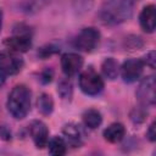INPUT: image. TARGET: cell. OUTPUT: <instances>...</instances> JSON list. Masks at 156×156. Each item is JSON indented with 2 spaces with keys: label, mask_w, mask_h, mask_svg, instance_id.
<instances>
[{
  "label": "cell",
  "mask_w": 156,
  "mask_h": 156,
  "mask_svg": "<svg viewBox=\"0 0 156 156\" xmlns=\"http://www.w3.org/2000/svg\"><path fill=\"white\" fill-rule=\"evenodd\" d=\"M134 11L133 0H107L99 11V17L105 24L116 26L128 21Z\"/></svg>",
  "instance_id": "1"
},
{
  "label": "cell",
  "mask_w": 156,
  "mask_h": 156,
  "mask_svg": "<svg viewBox=\"0 0 156 156\" xmlns=\"http://www.w3.org/2000/svg\"><path fill=\"white\" fill-rule=\"evenodd\" d=\"M32 93L28 87L23 84L15 85L7 98V110L16 119H23L30 111Z\"/></svg>",
  "instance_id": "2"
},
{
  "label": "cell",
  "mask_w": 156,
  "mask_h": 156,
  "mask_svg": "<svg viewBox=\"0 0 156 156\" xmlns=\"http://www.w3.org/2000/svg\"><path fill=\"white\" fill-rule=\"evenodd\" d=\"M79 88L85 95L95 96L102 91L104 80L93 68H88L79 76Z\"/></svg>",
  "instance_id": "3"
},
{
  "label": "cell",
  "mask_w": 156,
  "mask_h": 156,
  "mask_svg": "<svg viewBox=\"0 0 156 156\" xmlns=\"http://www.w3.org/2000/svg\"><path fill=\"white\" fill-rule=\"evenodd\" d=\"M156 82H155V77L154 76H149V77H145L136 91H135V95H136V99L139 101V104L143 106V107H149V106H154L155 105V101H156Z\"/></svg>",
  "instance_id": "4"
},
{
  "label": "cell",
  "mask_w": 156,
  "mask_h": 156,
  "mask_svg": "<svg viewBox=\"0 0 156 156\" xmlns=\"http://www.w3.org/2000/svg\"><path fill=\"white\" fill-rule=\"evenodd\" d=\"M100 41V32L94 27L83 28L74 39V45L78 50L91 52Z\"/></svg>",
  "instance_id": "5"
},
{
  "label": "cell",
  "mask_w": 156,
  "mask_h": 156,
  "mask_svg": "<svg viewBox=\"0 0 156 156\" xmlns=\"http://www.w3.org/2000/svg\"><path fill=\"white\" fill-rule=\"evenodd\" d=\"M23 67L22 57L13 51H1L0 52V72L5 76L17 74Z\"/></svg>",
  "instance_id": "6"
},
{
  "label": "cell",
  "mask_w": 156,
  "mask_h": 156,
  "mask_svg": "<svg viewBox=\"0 0 156 156\" xmlns=\"http://www.w3.org/2000/svg\"><path fill=\"white\" fill-rule=\"evenodd\" d=\"M5 45L13 52H26L32 46V34L30 30H16L15 34L10 38H6Z\"/></svg>",
  "instance_id": "7"
},
{
  "label": "cell",
  "mask_w": 156,
  "mask_h": 156,
  "mask_svg": "<svg viewBox=\"0 0 156 156\" xmlns=\"http://www.w3.org/2000/svg\"><path fill=\"white\" fill-rule=\"evenodd\" d=\"M119 69H121L123 80L126 83H133V82H136L141 77L143 69H144V63L139 58H129L123 62V65Z\"/></svg>",
  "instance_id": "8"
},
{
  "label": "cell",
  "mask_w": 156,
  "mask_h": 156,
  "mask_svg": "<svg viewBox=\"0 0 156 156\" xmlns=\"http://www.w3.org/2000/svg\"><path fill=\"white\" fill-rule=\"evenodd\" d=\"M28 130H29V134L34 141V145L38 149H43L48 145L49 129L43 121H39V119L32 121L29 127H28Z\"/></svg>",
  "instance_id": "9"
},
{
  "label": "cell",
  "mask_w": 156,
  "mask_h": 156,
  "mask_svg": "<svg viewBox=\"0 0 156 156\" xmlns=\"http://www.w3.org/2000/svg\"><path fill=\"white\" fill-rule=\"evenodd\" d=\"M84 60L80 55L74 52H66L61 56V67L66 76H74L77 74L83 67Z\"/></svg>",
  "instance_id": "10"
},
{
  "label": "cell",
  "mask_w": 156,
  "mask_h": 156,
  "mask_svg": "<svg viewBox=\"0 0 156 156\" xmlns=\"http://www.w3.org/2000/svg\"><path fill=\"white\" fill-rule=\"evenodd\" d=\"M62 132H63V135H65L67 143L69 145H72L73 147H79L84 143L85 133L79 124H77V123L65 124Z\"/></svg>",
  "instance_id": "11"
},
{
  "label": "cell",
  "mask_w": 156,
  "mask_h": 156,
  "mask_svg": "<svg viewBox=\"0 0 156 156\" xmlns=\"http://www.w3.org/2000/svg\"><path fill=\"white\" fill-rule=\"evenodd\" d=\"M139 23L140 27L144 32L146 33H152L155 30V26H156V7L155 5L150 4L146 5L140 15H139Z\"/></svg>",
  "instance_id": "12"
},
{
  "label": "cell",
  "mask_w": 156,
  "mask_h": 156,
  "mask_svg": "<svg viewBox=\"0 0 156 156\" xmlns=\"http://www.w3.org/2000/svg\"><path fill=\"white\" fill-rule=\"evenodd\" d=\"M102 135H104L106 141H108L111 144H117L126 136V128L122 123L115 122V123H111L104 130Z\"/></svg>",
  "instance_id": "13"
},
{
  "label": "cell",
  "mask_w": 156,
  "mask_h": 156,
  "mask_svg": "<svg viewBox=\"0 0 156 156\" xmlns=\"http://www.w3.org/2000/svg\"><path fill=\"white\" fill-rule=\"evenodd\" d=\"M101 71H102V74L107 79L113 80L119 74V65L113 57H107L104 60V62L101 65Z\"/></svg>",
  "instance_id": "14"
},
{
  "label": "cell",
  "mask_w": 156,
  "mask_h": 156,
  "mask_svg": "<svg viewBox=\"0 0 156 156\" xmlns=\"http://www.w3.org/2000/svg\"><path fill=\"white\" fill-rule=\"evenodd\" d=\"M83 123H84V126L87 127V128H89V129H95V128H98L100 124H101V122H102V116H101V113L98 111V110H95V108H89V110H87L84 113H83Z\"/></svg>",
  "instance_id": "15"
},
{
  "label": "cell",
  "mask_w": 156,
  "mask_h": 156,
  "mask_svg": "<svg viewBox=\"0 0 156 156\" xmlns=\"http://www.w3.org/2000/svg\"><path fill=\"white\" fill-rule=\"evenodd\" d=\"M46 146L49 147V154L54 156H62L67 152V143L61 136H52Z\"/></svg>",
  "instance_id": "16"
},
{
  "label": "cell",
  "mask_w": 156,
  "mask_h": 156,
  "mask_svg": "<svg viewBox=\"0 0 156 156\" xmlns=\"http://www.w3.org/2000/svg\"><path fill=\"white\" fill-rule=\"evenodd\" d=\"M37 106H38L39 112L43 116L51 115L52 111H54V100H52L51 95H49L46 93H43L37 100Z\"/></svg>",
  "instance_id": "17"
},
{
  "label": "cell",
  "mask_w": 156,
  "mask_h": 156,
  "mask_svg": "<svg viewBox=\"0 0 156 156\" xmlns=\"http://www.w3.org/2000/svg\"><path fill=\"white\" fill-rule=\"evenodd\" d=\"M57 93L63 100H71L73 94V87L68 78H62L57 84Z\"/></svg>",
  "instance_id": "18"
},
{
  "label": "cell",
  "mask_w": 156,
  "mask_h": 156,
  "mask_svg": "<svg viewBox=\"0 0 156 156\" xmlns=\"http://www.w3.org/2000/svg\"><path fill=\"white\" fill-rule=\"evenodd\" d=\"M94 6V0H72V7L78 16L88 13Z\"/></svg>",
  "instance_id": "19"
},
{
  "label": "cell",
  "mask_w": 156,
  "mask_h": 156,
  "mask_svg": "<svg viewBox=\"0 0 156 156\" xmlns=\"http://www.w3.org/2000/svg\"><path fill=\"white\" fill-rule=\"evenodd\" d=\"M146 116H147V112L143 108V106H140L139 108H135V110H134V113H132V119H133L134 122L140 123V122H143V121L145 119Z\"/></svg>",
  "instance_id": "20"
},
{
  "label": "cell",
  "mask_w": 156,
  "mask_h": 156,
  "mask_svg": "<svg viewBox=\"0 0 156 156\" xmlns=\"http://www.w3.org/2000/svg\"><path fill=\"white\" fill-rule=\"evenodd\" d=\"M141 61H143L144 65L149 66L150 68H155V62H156V54H155V51H154V50L149 51V52L144 56V58H143Z\"/></svg>",
  "instance_id": "21"
},
{
  "label": "cell",
  "mask_w": 156,
  "mask_h": 156,
  "mask_svg": "<svg viewBox=\"0 0 156 156\" xmlns=\"http://www.w3.org/2000/svg\"><path fill=\"white\" fill-rule=\"evenodd\" d=\"M57 51V49L55 48V46H52V45H46V46H43L39 51H38V55H40L41 57H48V56H50V55H52V54H55Z\"/></svg>",
  "instance_id": "22"
},
{
  "label": "cell",
  "mask_w": 156,
  "mask_h": 156,
  "mask_svg": "<svg viewBox=\"0 0 156 156\" xmlns=\"http://www.w3.org/2000/svg\"><path fill=\"white\" fill-rule=\"evenodd\" d=\"M52 77H54V72H52L51 68H45V69L40 73V80H41V83H44V84L50 83L51 79H52Z\"/></svg>",
  "instance_id": "23"
},
{
  "label": "cell",
  "mask_w": 156,
  "mask_h": 156,
  "mask_svg": "<svg viewBox=\"0 0 156 156\" xmlns=\"http://www.w3.org/2000/svg\"><path fill=\"white\" fill-rule=\"evenodd\" d=\"M156 126V123H155V121L150 124V127H149V129H147V132H146V135H147V138H149V140L150 141H155L156 140V130H155V127Z\"/></svg>",
  "instance_id": "24"
},
{
  "label": "cell",
  "mask_w": 156,
  "mask_h": 156,
  "mask_svg": "<svg viewBox=\"0 0 156 156\" xmlns=\"http://www.w3.org/2000/svg\"><path fill=\"white\" fill-rule=\"evenodd\" d=\"M0 138L1 139H5V140L11 139V133L5 127H1V126H0Z\"/></svg>",
  "instance_id": "25"
},
{
  "label": "cell",
  "mask_w": 156,
  "mask_h": 156,
  "mask_svg": "<svg viewBox=\"0 0 156 156\" xmlns=\"http://www.w3.org/2000/svg\"><path fill=\"white\" fill-rule=\"evenodd\" d=\"M4 82H5V74H2V73L0 72V87L4 84Z\"/></svg>",
  "instance_id": "26"
},
{
  "label": "cell",
  "mask_w": 156,
  "mask_h": 156,
  "mask_svg": "<svg viewBox=\"0 0 156 156\" xmlns=\"http://www.w3.org/2000/svg\"><path fill=\"white\" fill-rule=\"evenodd\" d=\"M1 26H2V11L0 9V29H1Z\"/></svg>",
  "instance_id": "27"
}]
</instances>
